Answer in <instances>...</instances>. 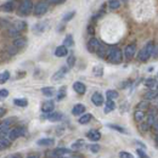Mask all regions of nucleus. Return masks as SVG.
<instances>
[{"label":"nucleus","instance_id":"nucleus-1","mask_svg":"<svg viewBox=\"0 0 158 158\" xmlns=\"http://www.w3.org/2000/svg\"><path fill=\"white\" fill-rule=\"evenodd\" d=\"M155 48H156L155 41H148V43L142 48V50L139 52L138 59L140 60V61H142V62H146L151 56H153Z\"/></svg>","mask_w":158,"mask_h":158},{"label":"nucleus","instance_id":"nucleus-2","mask_svg":"<svg viewBox=\"0 0 158 158\" xmlns=\"http://www.w3.org/2000/svg\"><path fill=\"white\" fill-rule=\"evenodd\" d=\"M123 59V54L120 51V49L117 46H111L108 55H107V61L111 63H120Z\"/></svg>","mask_w":158,"mask_h":158},{"label":"nucleus","instance_id":"nucleus-3","mask_svg":"<svg viewBox=\"0 0 158 158\" xmlns=\"http://www.w3.org/2000/svg\"><path fill=\"white\" fill-rule=\"evenodd\" d=\"M34 10V5L32 0H21L19 5V14L21 16H28Z\"/></svg>","mask_w":158,"mask_h":158},{"label":"nucleus","instance_id":"nucleus-4","mask_svg":"<svg viewBox=\"0 0 158 158\" xmlns=\"http://www.w3.org/2000/svg\"><path fill=\"white\" fill-rule=\"evenodd\" d=\"M48 10H49V2L46 0H40L34 5L33 14L34 16H43L48 12Z\"/></svg>","mask_w":158,"mask_h":158},{"label":"nucleus","instance_id":"nucleus-5","mask_svg":"<svg viewBox=\"0 0 158 158\" xmlns=\"http://www.w3.org/2000/svg\"><path fill=\"white\" fill-rule=\"evenodd\" d=\"M24 135H26V129H24L23 127H16V128L11 129V130L7 133V136L11 139L12 141L17 140V139L21 138V136H24Z\"/></svg>","mask_w":158,"mask_h":158},{"label":"nucleus","instance_id":"nucleus-6","mask_svg":"<svg viewBox=\"0 0 158 158\" xmlns=\"http://www.w3.org/2000/svg\"><path fill=\"white\" fill-rule=\"evenodd\" d=\"M100 46H101L100 41L96 39V38H94V37L90 38L89 41H88V44H86V49H88V51L91 52V54H98Z\"/></svg>","mask_w":158,"mask_h":158},{"label":"nucleus","instance_id":"nucleus-7","mask_svg":"<svg viewBox=\"0 0 158 158\" xmlns=\"http://www.w3.org/2000/svg\"><path fill=\"white\" fill-rule=\"evenodd\" d=\"M68 69H69L68 66H67V67H61L59 71L51 77V81H59V80H61L62 78H64L66 74L68 73Z\"/></svg>","mask_w":158,"mask_h":158},{"label":"nucleus","instance_id":"nucleus-8","mask_svg":"<svg viewBox=\"0 0 158 158\" xmlns=\"http://www.w3.org/2000/svg\"><path fill=\"white\" fill-rule=\"evenodd\" d=\"M91 102H93V105H95L96 107H100V106H102L103 103H105V100H103V95L101 94V93H94L93 95H91Z\"/></svg>","mask_w":158,"mask_h":158},{"label":"nucleus","instance_id":"nucleus-9","mask_svg":"<svg viewBox=\"0 0 158 158\" xmlns=\"http://www.w3.org/2000/svg\"><path fill=\"white\" fill-rule=\"evenodd\" d=\"M135 52H136V45H135L134 43L127 45L125 49H124V56H125V59H128V60L131 59V57L135 55Z\"/></svg>","mask_w":158,"mask_h":158},{"label":"nucleus","instance_id":"nucleus-10","mask_svg":"<svg viewBox=\"0 0 158 158\" xmlns=\"http://www.w3.org/2000/svg\"><path fill=\"white\" fill-rule=\"evenodd\" d=\"M54 103L55 102L51 101V100H48V101L43 102V105H41V112L43 113H50V112H52L54 108H55V105Z\"/></svg>","mask_w":158,"mask_h":158},{"label":"nucleus","instance_id":"nucleus-11","mask_svg":"<svg viewBox=\"0 0 158 158\" xmlns=\"http://www.w3.org/2000/svg\"><path fill=\"white\" fill-rule=\"evenodd\" d=\"M73 90H74L77 94H79V95H84L85 91H86V86H85V84L81 83V81H74V83H73Z\"/></svg>","mask_w":158,"mask_h":158},{"label":"nucleus","instance_id":"nucleus-12","mask_svg":"<svg viewBox=\"0 0 158 158\" xmlns=\"http://www.w3.org/2000/svg\"><path fill=\"white\" fill-rule=\"evenodd\" d=\"M46 26H48V21H41V22H38L37 24L33 26V32L37 33V34H40L43 33L45 29H46Z\"/></svg>","mask_w":158,"mask_h":158},{"label":"nucleus","instance_id":"nucleus-13","mask_svg":"<svg viewBox=\"0 0 158 158\" xmlns=\"http://www.w3.org/2000/svg\"><path fill=\"white\" fill-rule=\"evenodd\" d=\"M67 55H68V50H67L66 45H61V46H57L55 49V56L56 57H64Z\"/></svg>","mask_w":158,"mask_h":158},{"label":"nucleus","instance_id":"nucleus-14","mask_svg":"<svg viewBox=\"0 0 158 158\" xmlns=\"http://www.w3.org/2000/svg\"><path fill=\"white\" fill-rule=\"evenodd\" d=\"M85 113V106L81 105V103H77L73 106L72 108V114L73 116H80V114H84Z\"/></svg>","mask_w":158,"mask_h":158},{"label":"nucleus","instance_id":"nucleus-15","mask_svg":"<svg viewBox=\"0 0 158 158\" xmlns=\"http://www.w3.org/2000/svg\"><path fill=\"white\" fill-rule=\"evenodd\" d=\"M46 118L49 119L50 122H54V123H56V122H60V120L62 119V113H61V112H57V111H55V112L52 111V112L48 113Z\"/></svg>","mask_w":158,"mask_h":158},{"label":"nucleus","instance_id":"nucleus-16","mask_svg":"<svg viewBox=\"0 0 158 158\" xmlns=\"http://www.w3.org/2000/svg\"><path fill=\"white\" fill-rule=\"evenodd\" d=\"M86 136L88 139L90 140V141H93V142H96V141H99L100 139H101V133H100L99 130H90L88 134H86Z\"/></svg>","mask_w":158,"mask_h":158},{"label":"nucleus","instance_id":"nucleus-17","mask_svg":"<svg viewBox=\"0 0 158 158\" xmlns=\"http://www.w3.org/2000/svg\"><path fill=\"white\" fill-rule=\"evenodd\" d=\"M56 90H55V88H52V86H45V88H41V94L43 95H45V96H48V98H51V96H54V95H56Z\"/></svg>","mask_w":158,"mask_h":158},{"label":"nucleus","instance_id":"nucleus-18","mask_svg":"<svg viewBox=\"0 0 158 158\" xmlns=\"http://www.w3.org/2000/svg\"><path fill=\"white\" fill-rule=\"evenodd\" d=\"M37 143H38V146H45V147H49V146H51V145H54L55 143V140L52 138H44V139H40L37 141Z\"/></svg>","mask_w":158,"mask_h":158},{"label":"nucleus","instance_id":"nucleus-19","mask_svg":"<svg viewBox=\"0 0 158 158\" xmlns=\"http://www.w3.org/2000/svg\"><path fill=\"white\" fill-rule=\"evenodd\" d=\"M12 27L16 29V31H19V32H23V31H26V28H27V23L24 22V21H15L14 23H12Z\"/></svg>","mask_w":158,"mask_h":158},{"label":"nucleus","instance_id":"nucleus-20","mask_svg":"<svg viewBox=\"0 0 158 158\" xmlns=\"http://www.w3.org/2000/svg\"><path fill=\"white\" fill-rule=\"evenodd\" d=\"M116 110V102L114 100H108L105 102V113H108L111 111H114Z\"/></svg>","mask_w":158,"mask_h":158},{"label":"nucleus","instance_id":"nucleus-21","mask_svg":"<svg viewBox=\"0 0 158 158\" xmlns=\"http://www.w3.org/2000/svg\"><path fill=\"white\" fill-rule=\"evenodd\" d=\"M15 5H16V2H15L14 0L6 1V2L2 5V10H4L5 12H12V11L15 10Z\"/></svg>","mask_w":158,"mask_h":158},{"label":"nucleus","instance_id":"nucleus-22","mask_svg":"<svg viewBox=\"0 0 158 158\" xmlns=\"http://www.w3.org/2000/svg\"><path fill=\"white\" fill-rule=\"evenodd\" d=\"M69 153H71V150L63 148V147H59V148H55V150H54V156H55V157L66 156V155H69Z\"/></svg>","mask_w":158,"mask_h":158},{"label":"nucleus","instance_id":"nucleus-23","mask_svg":"<svg viewBox=\"0 0 158 158\" xmlns=\"http://www.w3.org/2000/svg\"><path fill=\"white\" fill-rule=\"evenodd\" d=\"M108 51H110V48H107L106 45H102V44H101L99 51H98V55H99L100 59H107Z\"/></svg>","mask_w":158,"mask_h":158},{"label":"nucleus","instance_id":"nucleus-24","mask_svg":"<svg viewBox=\"0 0 158 158\" xmlns=\"http://www.w3.org/2000/svg\"><path fill=\"white\" fill-rule=\"evenodd\" d=\"M11 139L9 138H5L4 135L1 136V139H0V147H1V150H5V148H7V147H10L11 146Z\"/></svg>","mask_w":158,"mask_h":158},{"label":"nucleus","instance_id":"nucleus-25","mask_svg":"<svg viewBox=\"0 0 158 158\" xmlns=\"http://www.w3.org/2000/svg\"><path fill=\"white\" fill-rule=\"evenodd\" d=\"M158 96V90H148L147 93H145V95H143V98L146 100H148V101H152V100H155L156 98Z\"/></svg>","mask_w":158,"mask_h":158},{"label":"nucleus","instance_id":"nucleus-26","mask_svg":"<svg viewBox=\"0 0 158 158\" xmlns=\"http://www.w3.org/2000/svg\"><path fill=\"white\" fill-rule=\"evenodd\" d=\"M84 146H85V141H84V140H81V139H79V140L74 141V142L72 143V150H74V151H79V150H81Z\"/></svg>","mask_w":158,"mask_h":158},{"label":"nucleus","instance_id":"nucleus-27","mask_svg":"<svg viewBox=\"0 0 158 158\" xmlns=\"http://www.w3.org/2000/svg\"><path fill=\"white\" fill-rule=\"evenodd\" d=\"M93 118V116L90 114V113H84V114H81L78 119V123L79 124H88L90 120Z\"/></svg>","mask_w":158,"mask_h":158},{"label":"nucleus","instance_id":"nucleus-28","mask_svg":"<svg viewBox=\"0 0 158 158\" xmlns=\"http://www.w3.org/2000/svg\"><path fill=\"white\" fill-rule=\"evenodd\" d=\"M26 44H27V43H26V39L20 38V37H17L16 39L14 40V43H12V45H15V46H16L19 50H20V49H22V48H24V46H26Z\"/></svg>","mask_w":158,"mask_h":158},{"label":"nucleus","instance_id":"nucleus-29","mask_svg":"<svg viewBox=\"0 0 158 158\" xmlns=\"http://www.w3.org/2000/svg\"><path fill=\"white\" fill-rule=\"evenodd\" d=\"M93 74L95 77H102L103 76V66L102 64H96L93 68Z\"/></svg>","mask_w":158,"mask_h":158},{"label":"nucleus","instance_id":"nucleus-30","mask_svg":"<svg viewBox=\"0 0 158 158\" xmlns=\"http://www.w3.org/2000/svg\"><path fill=\"white\" fill-rule=\"evenodd\" d=\"M63 45H66L67 48L74 46V39H73L72 34H67V35H66V38L63 39Z\"/></svg>","mask_w":158,"mask_h":158},{"label":"nucleus","instance_id":"nucleus-31","mask_svg":"<svg viewBox=\"0 0 158 158\" xmlns=\"http://www.w3.org/2000/svg\"><path fill=\"white\" fill-rule=\"evenodd\" d=\"M134 119H135L138 123L143 122V119H145V111H141V110L135 111V113H134Z\"/></svg>","mask_w":158,"mask_h":158},{"label":"nucleus","instance_id":"nucleus-32","mask_svg":"<svg viewBox=\"0 0 158 158\" xmlns=\"http://www.w3.org/2000/svg\"><path fill=\"white\" fill-rule=\"evenodd\" d=\"M14 105L17 107H27L28 100L27 99H14Z\"/></svg>","mask_w":158,"mask_h":158},{"label":"nucleus","instance_id":"nucleus-33","mask_svg":"<svg viewBox=\"0 0 158 158\" xmlns=\"http://www.w3.org/2000/svg\"><path fill=\"white\" fill-rule=\"evenodd\" d=\"M145 85H146L148 89H153V88L157 86V81H156L155 78H148L145 80Z\"/></svg>","mask_w":158,"mask_h":158},{"label":"nucleus","instance_id":"nucleus-34","mask_svg":"<svg viewBox=\"0 0 158 158\" xmlns=\"http://www.w3.org/2000/svg\"><path fill=\"white\" fill-rule=\"evenodd\" d=\"M66 91H67V88L66 86H61L59 89V91L56 93V99L59 100H62L64 96H66Z\"/></svg>","mask_w":158,"mask_h":158},{"label":"nucleus","instance_id":"nucleus-35","mask_svg":"<svg viewBox=\"0 0 158 158\" xmlns=\"http://www.w3.org/2000/svg\"><path fill=\"white\" fill-rule=\"evenodd\" d=\"M106 98L108 100H116L117 98H118V93L116 91V90H107L106 91Z\"/></svg>","mask_w":158,"mask_h":158},{"label":"nucleus","instance_id":"nucleus-36","mask_svg":"<svg viewBox=\"0 0 158 158\" xmlns=\"http://www.w3.org/2000/svg\"><path fill=\"white\" fill-rule=\"evenodd\" d=\"M107 127L110 128V129H113V130H117L119 133H122V134H128L127 133V130L123 128V127H119V125H116V124H107Z\"/></svg>","mask_w":158,"mask_h":158},{"label":"nucleus","instance_id":"nucleus-37","mask_svg":"<svg viewBox=\"0 0 158 158\" xmlns=\"http://www.w3.org/2000/svg\"><path fill=\"white\" fill-rule=\"evenodd\" d=\"M108 6L112 10H117V9L120 7V1L119 0H110L108 1Z\"/></svg>","mask_w":158,"mask_h":158},{"label":"nucleus","instance_id":"nucleus-38","mask_svg":"<svg viewBox=\"0 0 158 158\" xmlns=\"http://www.w3.org/2000/svg\"><path fill=\"white\" fill-rule=\"evenodd\" d=\"M150 108V103H148V100L147 101H141L139 102L138 105V110H141V111H146Z\"/></svg>","mask_w":158,"mask_h":158},{"label":"nucleus","instance_id":"nucleus-39","mask_svg":"<svg viewBox=\"0 0 158 158\" xmlns=\"http://www.w3.org/2000/svg\"><path fill=\"white\" fill-rule=\"evenodd\" d=\"M9 79H10V72H9V71H4V72L1 73V77H0V83L4 84V83H6Z\"/></svg>","mask_w":158,"mask_h":158},{"label":"nucleus","instance_id":"nucleus-40","mask_svg":"<svg viewBox=\"0 0 158 158\" xmlns=\"http://www.w3.org/2000/svg\"><path fill=\"white\" fill-rule=\"evenodd\" d=\"M146 122L148 123V125H150V127H153V125H155V123H156V117H155V114H152V113L147 114V117H146Z\"/></svg>","mask_w":158,"mask_h":158},{"label":"nucleus","instance_id":"nucleus-41","mask_svg":"<svg viewBox=\"0 0 158 158\" xmlns=\"http://www.w3.org/2000/svg\"><path fill=\"white\" fill-rule=\"evenodd\" d=\"M76 16V11H71V12H68V14H66L64 16H63V19H62V22H68V21H71L73 17Z\"/></svg>","mask_w":158,"mask_h":158},{"label":"nucleus","instance_id":"nucleus-42","mask_svg":"<svg viewBox=\"0 0 158 158\" xmlns=\"http://www.w3.org/2000/svg\"><path fill=\"white\" fill-rule=\"evenodd\" d=\"M74 63H76V56H74L73 54H71V55L67 57V66H68L69 68H72V67L74 66Z\"/></svg>","mask_w":158,"mask_h":158},{"label":"nucleus","instance_id":"nucleus-43","mask_svg":"<svg viewBox=\"0 0 158 158\" xmlns=\"http://www.w3.org/2000/svg\"><path fill=\"white\" fill-rule=\"evenodd\" d=\"M7 33H9V37H12V38H17L20 35V32L16 31L14 27H10L9 31H7Z\"/></svg>","mask_w":158,"mask_h":158},{"label":"nucleus","instance_id":"nucleus-44","mask_svg":"<svg viewBox=\"0 0 158 158\" xmlns=\"http://www.w3.org/2000/svg\"><path fill=\"white\" fill-rule=\"evenodd\" d=\"M100 148H101V147H100L98 143H93V145H90V146H89V150H90L93 153H99Z\"/></svg>","mask_w":158,"mask_h":158},{"label":"nucleus","instance_id":"nucleus-45","mask_svg":"<svg viewBox=\"0 0 158 158\" xmlns=\"http://www.w3.org/2000/svg\"><path fill=\"white\" fill-rule=\"evenodd\" d=\"M119 157H122V158H133V155H131V153H129V152H127V151H120V152H119Z\"/></svg>","mask_w":158,"mask_h":158},{"label":"nucleus","instance_id":"nucleus-46","mask_svg":"<svg viewBox=\"0 0 158 158\" xmlns=\"http://www.w3.org/2000/svg\"><path fill=\"white\" fill-rule=\"evenodd\" d=\"M143 150H145V148H143ZM143 150H142V148H138V150H136V152H138V156H139V157H143V158L147 157V155H146V152H145Z\"/></svg>","mask_w":158,"mask_h":158},{"label":"nucleus","instance_id":"nucleus-47","mask_svg":"<svg viewBox=\"0 0 158 158\" xmlns=\"http://www.w3.org/2000/svg\"><path fill=\"white\" fill-rule=\"evenodd\" d=\"M49 4H52V5H59V4H62L66 0H46Z\"/></svg>","mask_w":158,"mask_h":158},{"label":"nucleus","instance_id":"nucleus-48","mask_svg":"<svg viewBox=\"0 0 158 158\" xmlns=\"http://www.w3.org/2000/svg\"><path fill=\"white\" fill-rule=\"evenodd\" d=\"M0 96L4 99V98H7L9 96V90H6V89H1L0 90Z\"/></svg>","mask_w":158,"mask_h":158},{"label":"nucleus","instance_id":"nucleus-49","mask_svg":"<svg viewBox=\"0 0 158 158\" xmlns=\"http://www.w3.org/2000/svg\"><path fill=\"white\" fill-rule=\"evenodd\" d=\"M88 33H89L90 35H94V33H95L94 26H91V24H89V26H88Z\"/></svg>","mask_w":158,"mask_h":158},{"label":"nucleus","instance_id":"nucleus-50","mask_svg":"<svg viewBox=\"0 0 158 158\" xmlns=\"http://www.w3.org/2000/svg\"><path fill=\"white\" fill-rule=\"evenodd\" d=\"M129 83H131V81H130V80H125V81H123V83L120 84V88H122V89H125V88H128V86L130 85Z\"/></svg>","mask_w":158,"mask_h":158},{"label":"nucleus","instance_id":"nucleus-51","mask_svg":"<svg viewBox=\"0 0 158 158\" xmlns=\"http://www.w3.org/2000/svg\"><path fill=\"white\" fill-rule=\"evenodd\" d=\"M153 57H155V59H158V45H156V48H155V51H153Z\"/></svg>","mask_w":158,"mask_h":158},{"label":"nucleus","instance_id":"nucleus-52","mask_svg":"<svg viewBox=\"0 0 158 158\" xmlns=\"http://www.w3.org/2000/svg\"><path fill=\"white\" fill-rule=\"evenodd\" d=\"M5 113H6V110H5L4 107H1V108H0V116H1V117H4V116H5Z\"/></svg>","mask_w":158,"mask_h":158},{"label":"nucleus","instance_id":"nucleus-53","mask_svg":"<svg viewBox=\"0 0 158 158\" xmlns=\"http://www.w3.org/2000/svg\"><path fill=\"white\" fill-rule=\"evenodd\" d=\"M136 143H138V145H140L142 148H146V145H145V143H142V142H140V141H136Z\"/></svg>","mask_w":158,"mask_h":158},{"label":"nucleus","instance_id":"nucleus-54","mask_svg":"<svg viewBox=\"0 0 158 158\" xmlns=\"http://www.w3.org/2000/svg\"><path fill=\"white\" fill-rule=\"evenodd\" d=\"M9 157H11V158H15V157H22L20 153H16V155H11V156H9Z\"/></svg>","mask_w":158,"mask_h":158},{"label":"nucleus","instance_id":"nucleus-55","mask_svg":"<svg viewBox=\"0 0 158 158\" xmlns=\"http://www.w3.org/2000/svg\"><path fill=\"white\" fill-rule=\"evenodd\" d=\"M39 155L38 153H32V155H28V157H38Z\"/></svg>","mask_w":158,"mask_h":158},{"label":"nucleus","instance_id":"nucleus-56","mask_svg":"<svg viewBox=\"0 0 158 158\" xmlns=\"http://www.w3.org/2000/svg\"><path fill=\"white\" fill-rule=\"evenodd\" d=\"M155 141H156V143H157V146H158V134L156 135V138H155Z\"/></svg>","mask_w":158,"mask_h":158},{"label":"nucleus","instance_id":"nucleus-57","mask_svg":"<svg viewBox=\"0 0 158 158\" xmlns=\"http://www.w3.org/2000/svg\"><path fill=\"white\" fill-rule=\"evenodd\" d=\"M120 1H123V2H127V1H128V0H120Z\"/></svg>","mask_w":158,"mask_h":158},{"label":"nucleus","instance_id":"nucleus-58","mask_svg":"<svg viewBox=\"0 0 158 158\" xmlns=\"http://www.w3.org/2000/svg\"><path fill=\"white\" fill-rule=\"evenodd\" d=\"M157 90H158V84H157Z\"/></svg>","mask_w":158,"mask_h":158}]
</instances>
